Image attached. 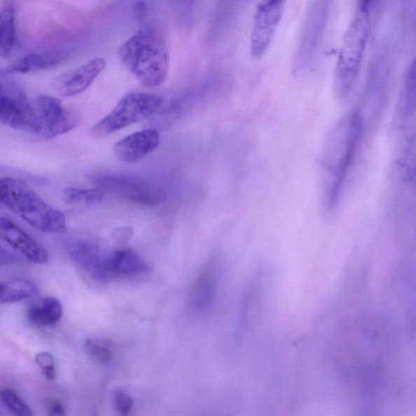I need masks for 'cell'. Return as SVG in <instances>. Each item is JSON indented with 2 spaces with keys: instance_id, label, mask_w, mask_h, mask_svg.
<instances>
[{
  "instance_id": "9a60e30c",
  "label": "cell",
  "mask_w": 416,
  "mask_h": 416,
  "mask_svg": "<svg viewBox=\"0 0 416 416\" xmlns=\"http://www.w3.org/2000/svg\"><path fill=\"white\" fill-rule=\"evenodd\" d=\"M66 50L34 53L17 60L6 69L9 74H28L55 67L66 57Z\"/></svg>"
},
{
  "instance_id": "5b68a950",
  "label": "cell",
  "mask_w": 416,
  "mask_h": 416,
  "mask_svg": "<svg viewBox=\"0 0 416 416\" xmlns=\"http://www.w3.org/2000/svg\"><path fill=\"white\" fill-rule=\"evenodd\" d=\"M163 104L159 95L134 92L124 96L109 115L91 128V134L104 138L154 115Z\"/></svg>"
},
{
  "instance_id": "7c38bea8",
  "label": "cell",
  "mask_w": 416,
  "mask_h": 416,
  "mask_svg": "<svg viewBox=\"0 0 416 416\" xmlns=\"http://www.w3.org/2000/svg\"><path fill=\"white\" fill-rule=\"evenodd\" d=\"M160 134L155 129H146L126 136L114 146L118 159L125 163H134L144 159L160 146Z\"/></svg>"
},
{
  "instance_id": "30bf717a",
  "label": "cell",
  "mask_w": 416,
  "mask_h": 416,
  "mask_svg": "<svg viewBox=\"0 0 416 416\" xmlns=\"http://www.w3.org/2000/svg\"><path fill=\"white\" fill-rule=\"evenodd\" d=\"M0 242L7 243L36 265H45L49 261V254L43 246L16 223L4 217H0Z\"/></svg>"
},
{
  "instance_id": "9c48e42d",
  "label": "cell",
  "mask_w": 416,
  "mask_h": 416,
  "mask_svg": "<svg viewBox=\"0 0 416 416\" xmlns=\"http://www.w3.org/2000/svg\"><path fill=\"white\" fill-rule=\"evenodd\" d=\"M285 6L282 1H263L258 4L251 37L253 57L261 58L272 42L280 24Z\"/></svg>"
},
{
  "instance_id": "e0dca14e",
  "label": "cell",
  "mask_w": 416,
  "mask_h": 416,
  "mask_svg": "<svg viewBox=\"0 0 416 416\" xmlns=\"http://www.w3.org/2000/svg\"><path fill=\"white\" fill-rule=\"evenodd\" d=\"M216 289V272L209 266L197 277L192 289V305L197 311H204L211 305Z\"/></svg>"
},
{
  "instance_id": "ba28073f",
  "label": "cell",
  "mask_w": 416,
  "mask_h": 416,
  "mask_svg": "<svg viewBox=\"0 0 416 416\" xmlns=\"http://www.w3.org/2000/svg\"><path fill=\"white\" fill-rule=\"evenodd\" d=\"M93 181L100 190L123 197L135 204L155 206L164 200L162 192L153 185L138 177L121 174H98Z\"/></svg>"
},
{
  "instance_id": "44dd1931",
  "label": "cell",
  "mask_w": 416,
  "mask_h": 416,
  "mask_svg": "<svg viewBox=\"0 0 416 416\" xmlns=\"http://www.w3.org/2000/svg\"><path fill=\"white\" fill-rule=\"evenodd\" d=\"M0 400L15 416H32V410L15 390L9 388L0 390Z\"/></svg>"
},
{
  "instance_id": "d4e9b609",
  "label": "cell",
  "mask_w": 416,
  "mask_h": 416,
  "mask_svg": "<svg viewBox=\"0 0 416 416\" xmlns=\"http://www.w3.org/2000/svg\"><path fill=\"white\" fill-rule=\"evenodd\" d=\"M18 261V258L15 254L0 245V265H13Z\"/></svg>"
},
{
  "instance_id": "8992f818",
  "label": "cell",
  "mask_w": 416,
  "mask_h": 416,
  "mask_svg": "<svg viewBox=\"0 0 416 416\" xmlns=\"http://www.w3.org/2000/svg\"><path fill=\"white\" fill-rule=\"evenodd\" d=\"M0 124L34 133L32 103L22 86L6 70H0Z\"/></svg>"
},
{
  "instance_id": "4316f807",
  "label": "cell",
  "mask_w": 416,
  "mask_h": 416,
  "mask_svg": "<svg viewBox=\"0 0 416 416\" xmlns=\"http://www.w3.org/2000/svg\"><path fill=\"white\" fill-rule=\"evenodd\" d=\"M48 416H66L63 404L57 401L50 404Z\"/></svg>"
},
{
  "instance_id": "7402d4cb",
  "label": "cell",
  "mask_w": 416,
  "mask_h": 416,
  "mask_svg": "<svg viewBox=\"0 0 416 416\" xmlns=\"http://www.w3.org/2000/svg\"><path fill=\"white\" fill-rule=\"evenodd\" d=\"M85 352L90 359L100 363H109L113 359V352L109 344L99 339H88L84 344Z\"/></svg>"
},
{
  "instance_id": "ffe728a7",
  "label": "cell",
  "mask_w": 416,
  "mask_h": 416,
  "mask_svg": "<svg viewBox=\"0 0 416 416\" xmlns=\"http://www.w3.org/2000/svg\"><path fill=\"white\" fill-rule=\"evenodd\" d=\"M104 191L100 189H81L69 187L63 191L64 200L73 205H95L104 200Z\"/></svg>"
},
{
  "instance_id": "52a82bcc",
  "label": "cell",
  "mask_w": 416,
  "mask_h": 416,
  "mask_svg": "<svg viewBox=\"0 0 416 416\" xmlns=\"http://www.w3.org/2000/svg\"><path fill=\"white\" fill-rule=\"evenodd\" d=\"M35 121V134L45 139L68 133L77 127L81 116L64 108L62 101L52 96H39L32 104Z\"/></svg>"
},
{
  "instance_id": "4fadbf2b",
  "label": "cell",
  "mask_w": 416,
  "mask_h": 416,
  "mask_svg": "<svg viewBox=\"0 0 416 416\" xmlns=\"http://www.w3.org/2000/svg\"><path fill=\"white\" fill-rule=\"evenodd\" d=\"M70 256L76 266L93 281L99 283L110 282L106 270L108 257H104L92 243L77 242L71 246Z\"/></svg>"
},
{
  "instance_id": "5bb4252c",
  "label": "cell",
  "mask_w": 416,
  "mask_h": 416,
  "mask_svg": "<svg viewBox=\"0 0 416 416\" xmlns=\"http://www.w3.org/2000/svg\"><path fill=\"white\" fill-rule=\"evenodd\" d=\"M106 270L111 281L115 278L143 275L149 271V266L134 250L123 249L108 257Z\"/></svg>"
},
{
  "instance_id": "8fae6325",
  "label": "cell",
  "mask_w": 416,
  "mask_h": 416,
  "mask_svg": "<svg viewBox=\"0 0 416 416\" xmlns=\"http://www.w3.org/2000/svg\"><path fill=\"white\" fill-rule=\"evenodd\" d=\"M105 60L95 58L77 69L55 78L53 88L63 97H73L84 92L105 69Z\"/></svg>"
},
{
  "instance_id": "2e32d148",
  "label": "cell",
  "mask_w": 416,
  "mask_h": 416,
  "mask_svg": "<svg viewBox=\"0 0 416 416\" xmlns=\"http://www.w3.org/2000/svg\"><path fill=\"white\" fill-rule=\"evenodd\" d=\"M62 303L55 297H46L30 304L27 309L28 321L35 326L50 327L57 324L63 316Z\"/></svg>"
},
{
  "instance_id": "cb8c5ba5",
  "label": "cell",
  "mask_w": 416,
  "mask_h": 416,
  "mask_svg": "<svg viewBox=\"0 0 416 416\" xmlns=\"http://www.w3.org/2000/svg\"><path fill=\"white\" fill-rule=\"evenodd\" d=\"M114 405L119 416H130L133 410L134 401L124 390H118L114 394Z\"/></svg>"
},
{
  "instance_id": "83f0119b",
  "label": "cell",
  "mask_w": 416,
  "mask_h": 416,
  "mask_svg": "<svg viewBox=\"0 0 416 416\" xmlns=\"http://www.w3.org/2000/svg\"><path fill=\"white\" fill-rule=\"evenodd\" d=\"M0 416H4V415L2 412H0Z\"/></svg>"
},
{
  "instance_id": "ac0fdd59",
  "label": "cell",
  "mask_w": 416,
  "mask_h": 416,
  "mask_svg": "<svg viewBox=\"0 0 416 416\" xmlns=\"http://www.w3.org/2000/svg\"><path fill=\"white\" fill-rule=\"evenodd\" d=\"M16 43V11L12 2H5L0 8V57L11 55Z\"/></svg>"
},
{
  "instance_id": "484cf974",
  "label": "cell",
  "mask_w": 416,
  "mask_h": 416,
  "mask_svg": "<svg viewBox=\"0 0 416 416\" xmlns=\"http://www.w3.org/2000/svg\"><path fill=\"white\" fill-rule=\"evenodd\" d=\"M133 235V231L130 228H123L114 233V238L119 242H125Z\"/></svg>"
},
{
  "instance_id": "277c9868",
  "label": "cell",
  "mask_w": 416,
  "mask_h": 416,
  "mask_svg": "<svg viewBox=\"0 0 416 416\" xmlns=\"http://www.w3.org/2000/svg\"><path fill=\"white\" fill-rule=\"evenodd\" d=\"M361 120L357 114L347 116L332 133L326 156L328 172L326 204L333 209L338 204L343 182L359 143Z\"/></svg>"
},
{
  "instance_id": "603a6c76",
  "label": "cell",
  "mask_w": 416,
  "mask_h": 416,
  "mask_svg": "<svg viewBox=\"0 0 416 416\" xmlns=\"http://www.w3.org/2000/svg\"><path fill=\"white\" fill-rule=\"evenodd\" d=\"M35 363L41 369L46 378L49 380L55 379V359L52 354L48 352L39 353L35 357Z\"/></svg>"
},
{
  "instance_id": "7a4b0ae2",
  "label": "cell",
  "mask_w": 416,
  "mask_h": 416,
  "mask_svg": "<svg viewBox=\"0 0 416 416\" xmlns=\"http://www.w3.org/2000/svg\"><path fill=\"white\" fill-rule=\"evenodd\" d=\"M0 204L39 231L63 233L67 230L63 213L48 204L22 180L0 179Z\"/></svg>"
},
{
  "instance_id": "3957f363",
  "label": "cell",
  "mask_w": 416,
  "mask_h": 416,
  "mask_svg": "<svg viewBox=\"0 0 416 416\" xmlns=\"http://www.w3.org/2000/svg\"><path fill=\"white\" fill-rule=\"evenodd\" d=\"M371 25L369 3H360L344 34L335 69L334 90L339 99L347 98L356 83L367 48Z\"/></svg>"
},
{
  "instance_id": "6da1fadb",
  "label": "cell",
  "mask_w": 416,
  "mask_h": 416,
  "mask_svg": "<svg viewBox=\"0 0 416 416\" xmlns=\"http://www.w3.org/2000/svg\"><path fill=\"white\" fill-rule=\"evenodd\" d=\"M121 62L146 88L165 83L169 69V55L163 38L155 29L141 28L120 46Z\"/></svg>"
},
{
  "instance_id": "d6986e66",
  "label": "cell",
  "mask_w": 416,
  "mask_h": 416,
  "mask_svg": "<svg viewBox=\"0 0 416 416\" xmlns=\"http://www.w3.org/2000/svg\"><path fill=\"white\" fill-rule=\"evenodd\" d=\"M38 292L36 285L25 279L0 282V304L23 301L37 296Z\"/></svg>"
}]
</instances>
